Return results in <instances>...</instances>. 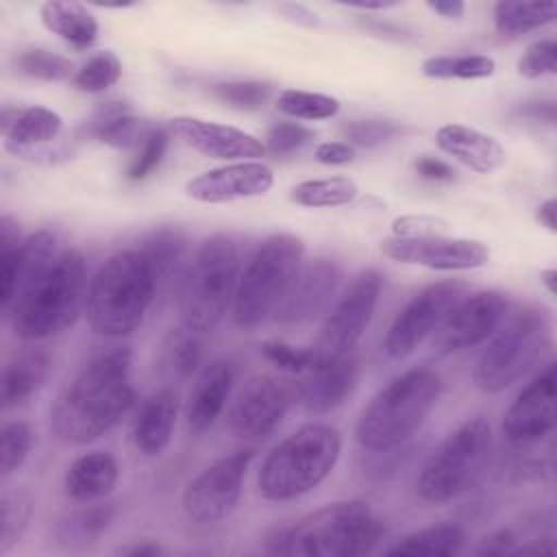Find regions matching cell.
<instances>
[{"label": "cell", "instance_id": "6da1fadb", "mask_svg": "<svg viewBox=\"0 0 557 557\" xmlns=\"http://www.w3.org/2000/svg\"><path fill=\"white\" fill-rule=\"evenodd\" d=\"M131 350L111 348L87 359L50 407V431L67 444L109 433L133 407Z\"/></svg>", "mask_w": 557, "mask_h": 557}, {"label": "cell", "instance_id": "7a4b0ae2", "mask_svg": "<svg viewBox=\"0 0 557 557\" xmlns=\"http://www.w3.org/2000/svg\"><path fill=\"white\" fill-rule=\"evenodd\" d=\"M385 524L359 498L326 503L294 524L274 527L265 550L294 557H359L374 550Z\"/></svg>", "mask_w": 557, "mask_h": 557}, {"label": "cell", "instance_id": "3957f363", "mask_svg": "<svg viewBox=\"0 0 557 557\" xmlns=\"http://www.w3.org/2000/svg\"><path fill=\"white\" fill-rule=\"evenodd\" d=\"M85 257L61 250L13 300L7 315L15 337L35 342L72 326L87 298Z\"/></svg>", "mask_w": 557, "mask_h": 557}, {"label": "cell", "instance_id": "277c9868", "mask_svg": "<svg viewBox=\"0 0 557 557\" xmlns=\"http://www.w3.org/2000/svg\"><path fill=\"white\" fill-rule=\"evenodd\" d=\"M157 292L154 274L139 248L111 255L87 285L89 329L102 337L131 335L144 322Z\"/></svg>", "mask_w": 557, "mask_h": 557}, {"label": "cell", "instance_id": "5b68a950", "mask_svg": "<svg viewBox=\"0 0 557 557\" xmlns=\"http://www.w3.org/2000/svg\"><path fill=\"white\" fill-rule=\"evenodd\" d=\"M442 381L429 368H411L394 376L363 407L355 437L368 453L407 444L426 422L440 398Z\"/></svg>", "mask_w": 557, "mask_h": 557}, {"label": "cell", "instance_id": "8992f818", "mask_svg": "<svg viewBox=\"0 0 557 557\" xmlns=\"http://www.w3.org/2000/svg\"><path fill=\"white\" fill-rule=\"evenodd\" d=\"M342 453L339 431L311 422L283 437L263 459L257 490L265 500L285 503L315 490L335 468Z\"/></svg>", "mask_w": 557, "mask_h": 557}, {"label": "cell", "instance_id": "52a82bcc", "mask_svg": "<svg viewBox=\"0 0 557 557\" xmlns=\"http://www.w3.org/2000/svg\"><path fill=\"white\" fill-rule=\"evenodd\" d=\"M490 337L474 363L472 381L485 394H500L548 359L553 318L542 307H524L503 320Z\"/></svg>", "mask_w": 557, "mask_h": 557}, {"label": "cell", "instance_id": "ba28073f", "mask_svg": "<svg viewBox=\"0 0 557 557\" xmlns=\"http://www.w3.org/2000/svg\"><path fill=\"white\" fill-rule=\"evenodd\" d=\"M237 281V244L222 233L207 237L181 274L176 300L181 324L205 335L215 329L233 307Z\"/></svg>", "mask_w": 557, "mask_h": 557}, {"label": "cell", "instance_id": "9c48e42d", "mask_svg": "<svg viewBox=\"0 0 557 557\" xmlns=\"http://www.w3.org/2000/svg\"><path fill=\"white\" fill-rule=\"evenodd\" d=\"M302 261L305 244L300 237L276 233L263 239L244 272H239L233 298V322L239 329H257L268 318H274Z\"/></svg>", "mask_w": 557, "mask_h": 557}, {"label": "cell", "instance_id": "30bf717a", "mask_svg": "<svg viewBox=\"0 0 557 557\" xmlns=\"http://www.w3.org/2000/svg\"><path fill=\"white\" fill-rule=\"evenodd\" d=\"M492 424L476 416L450 431L426 457L416 479V494L424 503H446L472 490L492 457Z\"/></svg>", "mask_w": 557, "mask_h": 557}, {"label": "cell", "instance_id": "8fae6325", "mask_svg": "<svg viewBox=\"0 0 557 557\" xmlns=\"http://www.w3.org/2000/svg\"><path fill=\"white\" fill-rule=\"evenodd\" d=\"M381 287H383V278L376 270L361 272L346 287V292L337 298V302L324 315L315 344L311 346L315 363L339 359L352 352V348L359 344L361 335L366 333L374 315Z\"/></svg>", "mask_w": 557, "mask_h": 557}, {"label": "cell", "instance_id": "7c38bea8", "mask_svg": "<svg viewBox=\"0 0 557 557\" xmlns=\"http://www.w3.org/2000/svg\"><path fill=\"white\" fill-rule=\"evenodd\" d=\"M294 403H298V381L255 374L244 381L231 400L226 426L239 440L268 437L281 426Z\"/></svg>", "mask_w": 557, "mask_h": 557}, {"label": "cell", "instance_id": "4fadbf2b", "mask_svg": "<svg viewBox=\"0 0 557 557\" xmlns=\"http://www.w3.org/2000/svg\"><path fill=\"white\" fill-rule=\"evenodd\" d=\"M255 459V448H239L198 472L183 492V513L194 524H215L228 518L242 496L244 479Z\"/></svg>", "mask_w": 557, "mask_h": 557}, {"label": "cell", "instance_id": "5bb4252c", "mask_svg": "<svg viewBox=\"0 0 557 557\" xmlns=\"http://www.w3.org/2000/svg\"><path fill=\"white\" fill-rule=\"evenodd\" d=\"M466 296V283L437 281L420 289L394 318L385 337L383 350L389 359L409 357L426 337H431L450 309Z\"/></svg>", "mask_w": 557, "mask_h": 557}, {"label": "cell", "instance_id": "9a60e30c", "mask_svg": "<svg viewBox=\"0 0 557 557\" xmlns=\"http://www.w3.org/2000/svg\"><path fill=\"white\" fill-rule=\"evenodd\" d=\"M507 311L509 298L503 292L485 289L463 296L433 333V352L444 357L490 339V335L505 320Z\"/></svg>", "mask_w": 557, "mask_h": 557}, {"label": "cell", "instance_id": "2e32d148", "mask_svg": "<svg viewBox=\"0 0 557 557\" xmlns=\"http://www.w3.org/2000/svg\"><path fill=\"white\" fill-rule=\"evenodd\" d=\"M381 252L398 263L424 265L431 270L455 272L483 268L490 261V248L479 239L468 237H396L381 242Z\"/></svg>", "mask_w": 557, "mask_h": 557}, {"label": "cell", "instance_id": "e0dca14e", "mask_svg": "<svg viewBox=\"0 0 557 557\" xmlns=\"http://www.w3.org/2000/svg\"><path fill=\"white\" fill-rule=\"evenodd\" d=\"M557 422V366L548 361L513 398L503 416V435L513 444H535Z\"/></svg>", "mask_w": 557, "mask_h": 557}, {"label": "cell", "instance_id": "ac0fdd59", "mask_svg": "<svg viewBox=\"0 0 557 557\" xmlns=\"http://www.w3.org/2000/svg\"><path fill=\"white\" fill-rule=\"evenodd\" d=\"M168 126L174 137L209 159L255 161L265 152V144H261V139L228 124H218L191 115H176Z\"/></svg>", "mask_w": 557, "mask_h": 557}, {"label": "cell", "instance_id": "d6986e66", "mask_svg": "<svg viewBox=\"0 0 557 557\" xmlns=\"http://www.w3.org/2000/svg\"><path fill=\"white\" fill-rule=\"evenodd\" d=\"M274 174L259 161H237L207 170L187 181L185 194L205 205H222L263 196L272 189Z\"/></svg>", "mask_w": 557, "mask_h": 557}, {"label": "cell", "instance_id": "ffe728a7", "mask_svg": "<svg viewBox=\"0 0 557 557\" xmlns=\"http://www.w3.org/2000/svg\"><path fill=\"white\" fill-rule=\"evenodd\" d=\"M342 281V268L333 259H313L302 265L274 313L283 324H302L318 318L331 305Z\"/></svg>", "mask_w": 557, "mask_h": 557}, {"label": "cell", "instance_id": "44dd1931", "mask_svg": "<svg viewBox=\"0 0 557 557\" xmlns=\"http://www.w3.org/2000/svg\"><path fill=\"white\" fill-rule=\"evenodd\" d=\"M359 381V359L350 352L339 359L313 363L298 381V400L309 413L322 416L339 405L355 392Z\"/></svg>", "mask_w": 557, "mask_h": 557}, {"label": "cell", "instance_id": "7402d4cb", "mask_svg": "<svg viewBox=\"0 0 557 557\" xmlns=\"http://www.w3.org/2000/svg\"><path fill=\"white\" fill-rule=\"evenodd\" d=\"M57 235L41 228L0 255V307L7 313L17 294L57 257Z\"/></svg>", "mask_w": 557, "mask_h": 557}, {"label": "cell", "instance_id": "603a6c76", "mask_svg": "<svg viewBox=\"0 0 557 557\" xmlns=\"http://www.w3.org/2000/svg\"><path fill=\"white\" fill-rule=\"evenodd\" d=\"M233 379L235 370L224 359H215L200 370L185 407V420L191 433H205L215 424L228 403Z\"/></svg>", "mask_w": 557, "mask_h": 557}, {"label": "cell", "instance_id": "cb8c5ba5", "mask_svg": "<svg viewBox=\"0 0 557 557\" xmlns=\"http://www.w3.org/2000/svg\"><path fill=\"white\" fill-rule=\"evenodd\" d=\"M181 400L174 387H161L152 392L137 409L133 420V444L146 457L161 455L174 433Z\"/></svg>", "mask_w": 557, "mask_h": 557}, {"label": "cell", "instance_id": "d4e9b609", "mask_svg": "<svg viewBox=\"0 0 557 557\" xmlns=\"http://www.w3.org/2000/svg\"><path fill=\"white\" fill-rule=\"evenodd\" d=\"M435 144L442 152L479 174H490L505 163V148L500 141L466 124L440 126L435 133Z\"/></svg>", "mask_w": 557, "mask_h": 557}, {"label": "cell", "instance_id": "484cf974", "mask_svg": "<svg viewBox=\"0 0 557 557\" xmlns=\"http://www.w3.org/2000/svg\"><path fill=\"white\" fill-rule=\"evenodd\" d=\"M2 135L7 141V150L30 157L54 141L63 128V120L57 111L46 107H24V109H4L0 117Z\"/></svg>", "mask_w": 557, "mask_h": 557}, {"label": "cell", "instance_id": "4316f807", "mask_svg": "<svg viewBox=\"0 0 557 557\" xmlns=\"http://www.w3.org/2000/svg\"><path fill=\"white\" fill-rule=\"evenodd\" d=\"M120 479V466L107 450H91L76 457L63 476L65 494L76 503L104 500Z\"/></svg>", "mask_w": 557, "mask_h": 557}, {"label": "cell", "instance_id": "83f0119b", "mask_svg": "<svg viewBox=\"0 0 557 557\" xmlns=\"http://www.w3.org/2000/svg\"><path fill=\"white\" fill-rule=\"evenodd\" d=\"M50 372V357L44 350H24L13 357L2 372V407L11 409L26 403L33 394H37Z\"/></svg>", "mask_w": 557, "mask_h": 557}, {"label": "cell", "instance_id": "f1b7e54d", "mask_svg": "<svg viewBox=\"0 0 557 557\" xmlns=\"http://www.w3.org/2000/svg\"><path fill=\"white\" fill-rule=\"evenodd\" d=\"M41 24L63 41H67L76 50H85L94 46L98 37L96 17L81 2L65 0H48L39 7Z\"/></svg>", "mask_w": 557, "mask_h": 557}, {"label": "cell", "instance_id": "f546056e", "mask_svg": "<svg viewBox=\"0 0 557 557\" xmlns=\"http://www.w3.org/2000/svg\"><path fill=\"white\" fill-rule=\"evenodd\" d=\"M557 17L555 0H500L494 4V26L503 35H524Z\"/></svg>", "mask_w": 557, "mask_h": 557}, {"label": "cell", "instance_id": "4dcf8cb0", "mask_svg": "<svg viewBox=\"0 0 557 557\" xmlns=\"http://www.w3.org/2000/svg\"><path fill=\"white\" fill-rule=\"evenodd\" d=\"M466 533L459 524L440 522L403 535L385 555H457L463 548Z\"/></svg>", "mask_w": 557, "mask_h": 557}, {"label": "cell", "instance_id": "1f68e13d", "mask_svg": "<svg viewBox=\"0 0 557 557\" xmlns=\"http://www.w3.org/2000/svg\"><path fill=\"white\" fill-rule=\"evenodd\" d=\"M185 250L187 242L176 228H159L144 239L139 252L146 257L159 289L168 287L172 278L178 274Z\"/></svg>", "mask_w": 557, "mask_h": 557}, {"label": "cell", "instance_id": "d6a6232c", "mask_svg": "<svg viewBox=\"0 0 557 557\" xmlns=\"http://www.w3.org/2000/svg\"><path fill=\"white\" fill-rule=\"evenodd\" d=\"M87 133L111 148H128L133 144H139L144 137L139 120L122 102L100 104L87 126Z\"/></svg>", "mask_w": 557, "mask_h": 557}, {"label": "cell", "instance_id": "836d02e7", "mask_svg": "<svg viewBox=\"0 0 557 557\" xmlns=\"http://www.w3.org/2000/svg\"><path fill=\"white\" fill-rule=\"evenodd\" d=\"M359 187L348 176H326V178H309L296 183L292 187L289 198L309 209H326V207H342L357 198Z\"/></svg>", "mask_w": 557, "mask_h": 557}, {"label": "cell", "instance_id": "e575fe53", "mask_svg": "<svg viewBox=\"0 0 557 557\" xmlns=\"http://www.w3.org/2000/svg\"><path fill=\"white\" fill-rule=\"evenodd\" d=\"M422 74L429 78H487L496 70V61L487 54H437L422 61Z\"/></svg>", "mask_w": 557, "mask_h": 557}, {"label": "cell", "instance_id": "d590c367", "mask_svg": "<svg viewBox=\"0 0 557 557\" xmlns=\"http://www.w3.org/2000/svg\"><path fill=\"white\" fill-rule=\"evenodd\" d=\"M202 352H205V333L191 331L183 324L170 333L163 346L165 366L176 376H189L191 372H196V368L202 363Z\"/></svg>", "mask_w": 557, "mask_h": 557}, {"label": "cell", "instance_id": "8d00e7d4", "mask_svg": "<svg viewBox=\"0 0 557 557\" xmlns=\"http://www.w3.org/2000/svg\"><path fill=\"white\" fill-rule=\"evenodd\" d=\"M276 109L289 117L298 120H329L339 111V100L326 94L283 89L276 96Z\"/></svg>", "mask_w": 557, "mask_h": 557}, {"label": "cell", "instance_id": "74e56055", "mask_svg": "<svg viewBox=\"0 0 557 557\" xmlns=\"http://www.w3.org/2000/svg\"><path fill=\"white\" fill-rule=\"evenodd\" d=\"M115 518V505L113 503H89L83 511L70 516L63 522L61 537L67 542H94L100 533H104Z\"/></svg>", "mask_w": 557, "mask_h": 557}, {"label": "cell", "instance_id": "f35d334b", "mask_svg": "<svg viewBox=\"0 0 557 557\" xmlns=\"http://www.w3.org/2000/svg\"><path fill=\"white\" fill-rule=\"evenodd\" d=\"M120 76H122V63L117 54L111 50H100L94 57H89L87 63L81 65V70H76L72 81L81 91L96 94L115 85Z\"/></svg>", "mask_w": 557, "mask_h": 557}, {"label": "cell", "instance_id": "ab89813d", "mask_svg": "<svg viewBox=\"0 0 557 557\" xmlns=\"http://www.w3.org/2000/svg\"><path fill=\"white\" fill-rule=\"evenodd\" d=\"M33 448V431L26 422H7L0 431V474L2 479L20 470Z\"/></svg>", "mask_w": 557, "mask_h": 557}, {"label": "cell", "instance_id": "60d3db41", "mask_svg": "<svg viewBox=\"0 0 557 557\" xmlns=\"http://www.w3.org/2000/svg\"><path fill=\"white\" fill-rule=\"evenodd\" d=\"M33 513L30 498L24 494H11L0 505V553H9L24 535Z\"/></svg>", "mask_w": 557, "mask_h": 557}, {"label": "cell", "instance_id": "b9f144b4", "mask_svg": "<svg viewBox=\"0 0 557 557\" xmlns=\"http://www.w3.org/2000/svg\"><path fill=\"white\" fill-rule=\"evenodd\" d=\"M15 63L22 74L39 81H65L72 76V61L44 48L20 52Z\"/></svg>", "mask_w": 557, "mask_h": 557}, {"label": "cell", "instance_id": "7bdbcfd3", "mask_svg": "<svg viewBox=\"0 0 557 557\" xmlns=\"http://www.w3.org/2000/svg\"><path fill=\"white\" fill-rule=\"evenodd\" d=\"M400 128L387 120H352L342 126L346 144L359 148H376L398 135Z\"/></svg>", "mask_w": 557, "mask_h": 557}, {"label": "cell", "instance_id": "ee69618b", "mask_svg": "<svg viewBox=\"0 0 557 557\" xmlns=\"http://www.w3.org/2000/svg\"><path fill=\"white\" fill-rule=\"evenodd\" d=\"M165 148H168V133L163 128L146 131L139 141V152L128 168V178L131 181L146 178L154 168H159L165 154Z\"/></svg>", "mask_w": 557, "mask_h": 557}, {"label": "cell", "instance_id": "f6af8a7d", "mask_svg": "<svg viewBox=\"0 0 557 557\" xmlns=\"http://www.w3.org/2000/svg\"><path fill=\"white\" fill-rule=\"evenodd\" d=\"M261 352L272 366L281 368L283 372H292V374H305L315 363L311 346L298 348V346H292V344H285L278 339L263 342Z\"/></svg>", "mask_w": 557, "mask_h": 557}, {"label": "cell", "instance_id": "bcb514c9", "mask_svg": "<svg viewBox=\"0 0 557 557\" xmlns=\"http://www.w3.org/2000/svg\"><path fill=\"white\" fill-rule=\"evenodd\" d=\"M557 72V44L553 39H540L531 44L518 59V74L524 78L553 76Z\"/></svg>", "mask_w": 557, "mask_h": 557}, {"label": "cell", "instance_id": "7dc6e473", "mask_svg": "<svg viewBox=\"0 0 557 557\" xmlns=\"http://www.w3.org/2000/svg\"><path fill=\"white\" fill-rule=\"evenodd\" d=\"M213 91L220 100L239 109H257L270 96V87L265 83H255V81L222 83V85H215Z\"/></svg>", "mask_w": 557, "mask_h": 557}, {"label": "cell", "instance_id": "c3c4849f", "mask_svg": "<svg viewBox=\"0 0 557 557\" xmlns=\"http://www.w3.org/2000/svg\"><path fill=\"white\" fill-rule=\"evenodd\" d=\"M450 224L444 218L426 215V213H409L398 215L392 222V235L396 237H437L446 235Z\"/></svg>", "mask_w": 557, "mask_h": 557}, {"label": "cell", "instance_id": "681fc988", "mask_svg": "<svg viewBox=\"0 0 557 557\" xmlns=\"http://www.w3.org/2000/svg\"><path fill=\"white\" fill-rule=\"evenodd\" d=\"M268 144L265 148L272 154H289L294 150H298L300 146H305L309 139H313V131L305 128L302 124H294V122H283L276 124L268 131Z\"/></svg>", "mask_w": 557, "mask_h": 557}, {"label": "cell", "instance_id": "f907efd6", "mask_svg": "<svg viewBox=\"0 0 557 557\" xmlns=\"http://www.w3.org/2000/svg\"><path fill=\"white\" fill-rule=\"evenodd\" d=\"M313 157L324 165H344L355 159V148L346 141H322L315 146Z\"/></svg>", "mask_w": 557, "mask_h": 557}, {"label": "cell", "instance_id": "816d5d0a", "mask_svg": "<svg viewBox=\"0 0 557 557\" xmlns=\"http://www.w3.org/2000/svg\"><path fill=\"white\" fill-rule=\"evenodd\" d=\"M416 172L426 178V181H450L455 178V170L440 161V159H433V157H422L416 161Z\"/></svg>", "mask_w": 557, "mask_h": 557}, {"label": "cell", "instance_id": "f5cc1de1", "mask_svg": "<svg viewBox=\"0 0 557 557\" xmlns=\"http://www.w3.org/2000/svg\"><path fill=\"white\" fill-rule=\"evenodd\" d=\"M516 535L511 529H498L492 535L485 537L483 546L479 548V555H505L513 550Z\"/></svg>", "mask_w": 557, "mask_h": 557}, {"label": "cell", "instance_id": "db71d44e", "mask_svg": "<svg viewBox=\"0 0 557 557\" xmlns=\"http://www.w3.org/2000/svg\"><path fill=\"white\" fill-rule=\"evenodd\" d=\"M276 11H278L283 17H287V20H292V22H296V24H302V26H318V15H315L313 11H309L307 7H302V4L283 2V4L276 7Z\"/></svg>", "mask_w": 557, "mask_h": 557}, {"label": "cell", "instance_id": "11a10c76", "mask_svg": "<svg viewBox=\"0 0 557 557\" xmlns=\"http://www.w3.org/2000/svg\"><path fill=\"white\" fill-rule=\"evenodd\" d=\"M22 239L24 237L20 233V224L11 215H2L0 218V255L15 248Z\"/></svg>", "mask_w": 557, "mask_h": 557}, {"label": "cell", "instance_id": "9f6ffc18", "mask_svg": "<svg viewBox=\"0 0 557 557\" xmlns=\"http://www.w3.org/2000/svg\"><path fill=\"white\" fill-rule=\"evenodd\" d=\"M426 7L446 20H461L466 13V4L459 0H435V2H426Z\"/></svg>", "mask_w": 557, "mask_h": 557}, {"label": "cell", "instance_id": "6f0895ef", "mask_svg": "<svg viewBox=\"0 0 557 557\" xmlns=\"http://www.w3.org/2000/svg\"><path fill=\"white\" fill-rule=\"evenodd\" d=\"M120 553L126 555V557H159V555H163L165 550H163L161 544H157V542H152V540H144V542H137V544H133V546L122 548Z\"/></svg>", "mask_w": 557, "mask_h": 557}, {"label": "cell", "instance_id": "680465c9", "mask_svg": "<svg viewBox=\"0 0 557 557\" xmlns=\"http://www.w3.org/2000/svg\"><path fill=\"white\" fill-rule=\"evenodd\" d=\"M535 218L550 233H555L557 231V202H555V198H546L544 202H540V207L535 211Z\"/></svg>", "mask_w": 557, "mask_h": 557}, {"label": "cell", "instance_id": "91938a15", "mask_svg": "<svg viewBox=\"0 0 557 557\" xmlns=\"http://www.w3.org/2000/svg\"><path fill=\"white\" fill-rule=\"evenodd\" d=\"M366 26L370 28V30H376V33H383V35H394L396 39H403L405 37V30L403 28H398V26H394V24H387V22H366Z\"/></svg>", "mask_w": 557, "mask_h": 557}, {"label": "cell", "instance_id": "94428289", "mask_svg": "<svg viewBox=\"0 0 557 557\" xmlns=\"http://www.w3.org/2000/svg\"><path fill=\"white\" fill-rule=\"evenodd\" d=\"M346 7L359 9V11H385V9L394 7V2H348Z\"/></svg>", "mask_w": 557, "mask_h": 557}, {"label": "cell", "instance_id": "6125c7cd", "mask_svg": "<svg viewBox=\"0 0 557 557\" xmlns=\"http://www.w3.org/2000/svg\"><path fill=\"white\" fill-rule=\"evenodd\" d=\"M540 281L546 285V289H548L550 294H557V270H553V268L542 270V272H540Z\"/></svg>", "mask_w": 557, "mask_h": 557}]
</instances>
